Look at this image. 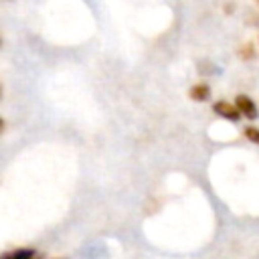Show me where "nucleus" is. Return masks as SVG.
I'll return each mask as SVG.
<instances>
[{"label": "nucleus", "mask_w": 259, "mask_h": 259, "mask_svg": "<svg viewBox=\"0 0 259 259\" xmlns=\"http://www.w3.org/2000/svg\"><path fill=\"white\" fill-rule=\"evenodd\" d=\"M235 107L239 109V113L243 115V117H247V119H257L259 117V109H257V105H255V101L249 97V95H237L235 97Z\"/></svg>", "instance_id": "f257e3e1"}, {"label": "nucleus", "mask_w": 259, "mask_h": 259, "mask_svg": "<svg viewBox=\"0 0 259 259\" xmlns=\"http://www.w3.org/2000/svg\"><path fill=\"white\" fill-rule=\"evenodd\" d=\"M212 111L219 115V117H225L229 121H239L243 115L239 113V109L235 107V103H229V101H217L212 105Z\"/></svg>", "instance_id": "f03ea898"}, {"label": "nucleus", "mask_w": 259, "mask_h": 259, "mask_svg": "<svg viewBox=\"0 0 259 259\" xmlns=\"http://www.w3.org/2000/svg\"><path fill=\"white\" fill-rule=\"evenodd\" d=\"M188 97H190L192 101H206V99L210 97V87H208V83H196V85H192L190 91H188Z\"/></svg>", "instance_id": "7ed1b4c3"}, {"label": "nucleus", "mask_w": 259, "mask_h": 259, "mask_svg": "<svg viewBox=\"0 0 259 259\" xmlns=\"http://www.w3.org/2000/svg\"><path fill=\"white\" fill-rule=\"evenodd\" d=\"M2 259H36V251L34 249H14V251H8L2 255Z\"/></svg>", "instance_id": "20e7f679"}, {"label": "nucleus", "mask_w": 259, "mask_h": 259, "mask_svg": "<svg viewBox=\"0 0 259 259\" xmlns=\"http://www.w3.org/2000/svg\"><path fill=\"white\" fill-rule=\"evenodd\" d=\"M243 134H245V138H247L249 142H253V144L259 146V127H255V125H247V127H243Z\"/></svg>", "instance_id": "39448f33"}, {"label": "nucleus", "mask_w": 259, "mask_h": 259, "mask_svg": "<svg viewBox=\"0 0 259 259\" xmlns=\"http://www.w3.org/2000/svg\"><path fill=\"white\" fill-rule=\"evenodd\" d=\"M241 57H243V59H251V57H253V47H251V45L241 47Z\"/></svg>", "instance_id": "423d86ee"}]
</instances>
